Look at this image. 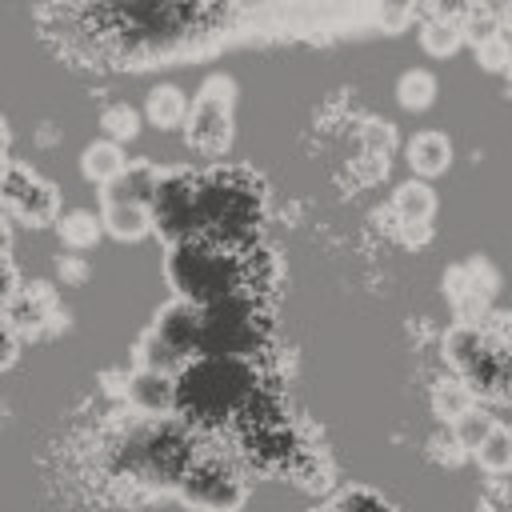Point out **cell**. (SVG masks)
Instances as JSON below:
<instances>
[{"label": "cell", "instance_id": "obj_17", "mask_svg": "<svg viewBox=\"0 0 512 512\" xmlns=\"http://www.w3.org/2000/svg\"><path fill=\"white\" fill-rule=\"evenodd\" d=\"M472 388H468V380H444V384H436V392H432V408H436V416H444V420H460L468 408H476L472 404Z\"/></svg>", "mask_w": 512, "mask_h": 512}, {"label": "cell", "instance_id": "obj_22", "mask_svg": "<svg viewBox=\"0 0 512 512\" xmlns=\"http://www.w3.org/2000/svg\"><path fill=\"white\" fill-rule=\"evenodd\" d=\"M416 4H420V0H376V16H380V24H384L388 32H400V28L416 16Z\"/></svg>", "mask_w": 512, "mask_h": 512}, {"label": "cell", "instance_id": "obj_11", "mask_svg": "<svg viewBox=\"0 0 512 512\" xmlns=\"http://www.w3.org/2000/svg\"><path fill=\"white\" fill-rule=\"evenodd\" d=\"M392 212L404 228H428L432 216H436V192L428 180H408L396 188L392 196Z\"/></svg>", "mask_w": 512, "mask_h": 512}, {"label": "cell", "instance_id": "obj_21", "mask_svg": "<svg viewBox=\"0 0 512 512\" xmlns=\"http://www.w3.org/2000/svg\"><path fill=\"white\" fill-rule=\"evenodd\" d=\"M100 128L112 136V140H136V132H140V116L128 108V104H112V108H104V116H100Z\"/></svg>", "mask_w": 512, "mask_h": 512}, {"label": "cell", "instance_id": "obj_6", "mask_svg": "<svg viewBox=\"0 0 512 512\" xmlns=\"http://www.w3.org/2000/svg\"><path fill=\"white\" fill-rule=\"evenodd\" d=\"M180 492H184L188 504L208 508V512H236L240 500H244V484H240V476L224 460H196V464H188V472L180 480Z\"/></svg>", "mask_w": 512, "mask_h": 512}, {"label": "cell", "instance_id": "obj_15", "mask_svg": "<svg viewBox=\"0 0 512 512\" xmlns=\"http://www.w3.org/2000/svg\"><path fill=\"white\" fill-rule=\"evenodd\" d=\"M396 100H400V108H408V112L432 108V100H436V76L424 72V68H408V72L396 80Z\"/></svg>", "mask_w": 512, "mask_h": 512}, {"label": "cell", "instance_id": "obj_10", "mask_svg": "<svg viewBox=\"0 0 512 512\" xmlns=\"http://www.w3.org/2000/svg\"><path fill=\"white\" fill-rule=\"evenodd\" d=\"M448 164H452V140L444 132H416L408 140V168L420 180H432V176L448 172Z\"/></svg>", "mask_w": 512, "mask_h": 512}, {"label": "cell", "instance_id": "obj_3", "mask_svg": "<svg viewBox=\"0 0 512 512\" xmlns=\"http://www.w3.org/2000/svg\"><path fill=\"white\" fill-rule=\"evenodd\" d=\"M256 192L248 184H240L236 176H208L200 180V232L216 244H232V240H244L252 228H256Z\"/></svg>", "mask_w": 512, "mask_h": 512}, {"label": "cell", "instance_id": "obj_14", "mask_svg": "<svg viewBox=\"0 0 512 512\" xmlns=\"http://www.w3.org/2000/svg\"><path fill=\"white\" fill-rule=\"evenodd\" d=\"M472 456H476V464H480L484 472H492V476L512 472V428L492 424V432L484 436V444H480Z\"/></svg>", "mask_w": 512, "mask_h": 512}, {"label": "cell", "instance_id": "obj_12", "mask_svg": "<svg viewBox=\"0 0 512 512\" xmlns=\"http://www.w3.org/2000/svg\"><path fill=\"white\" fill-rule=\"evenodd\" d=\"M128 168V160H124V148H120V140H112V136H104V140H96V144H88L84 148V156H80V172H84V180H92V184H112L120 172Z\"/></svg>", "mask_w": 512, "mask_h": 512}, {"label": "cell", "instance_id": "obj_7", "mask_svg": "<svg viewBox=\"0 0 512 512\" xmlns=\"http://www.w3.org/2000/svg\"><path fill=\"white\" fill-rule=\"evenodd\" d=\"M4 204L12 216L28 220V224H52L60 216V200H56V188L48 180H40L36 172L12 164L4 172Z\"/></svg>", "mask_w": 512, "mask_h": 512}, {"label": "cell", "instance_id": "obj_25", "mask_svg": "<svg viewBox=\"0 0 512 512\" xmlns=\"http://www.w3.org/2000/svg\"><path fill=\"white\" fill-rule=\"evenodd\" d=\"M496 12H500V24H504V32H512V0H500V4H496Z\"/></svg>", "mask_w": 512, "mask_h": 512}, {"label": "cell", "instance_id": "obj_1", "mask_svg": "<svg viewBox=\"0 0 512 512\" xmlns=\"http://www.w3.org/2000/svg\"><path fill=\"white\" fill-rule=\"evenodd\" d=\"M176 388H180L176 408L188 420H220L252 396V372L244 368L240 356H204L196 364H184Z\"/></svg>", "mask_w": 512, "mask_h": 512}, {"label": "cell", "instance_id": "obj_19", "mask_svg": "<svg viewBox=\"0 0 512 512\" xmlns=\"http://www.w3.org/2000/svg\"><path fill=\"white\" fill-rule=\"evenodd\" d=\"M492 416L488 412H480V408H468L460 420H452V436H456V444L464 448V452H476L480 444H484V436L492 432Z\"/></svg>", "mask_w": 512, "mask_h": 512}, {"label": "cell", "instance_id": "obj_16", "mask_svg": "<svg viewBox=\"0 0 512 512\" xmlns=\"http://www.w3.org/2000/svg\"><path fill=\"white\" fill-rule=\"evenodd\" d=\"M460 40H464L460 20H444V16H432L420 32V44H424L428 56H452L460 48Z\"/></svg>", "mask_w": 512, "mask_h": 512}, {"label": "cell", "instance_id": "obj_13", "mask_svg": "<svg viewBox=\"0 0 512 512\" xmlns=\"http://www.w3.org/2000/svg\"><path fill=\"white\" fill-rule=\"evenodd\" d=\"M188 96L176 88V84H160L148 92V104H144V116L156 124V128H176L188 120Z\"/></svg>", "mask_w": 512, "mask_h": 512}, {"label": "cell", "instance_id": "obj_8", "mask_svg": "<svg viewBox=\"0 0 512 512\" xmlns=\"http://www.w3.org/2000/svg\"><path fill=\"white\" fill-rule=\"evenodd\" d=\"M124 400H128L132 412L160 420V416H168L176 408L180 388H176V376L164 372V368H136L128 376V384H124Z\"/></svg>", "mask_w": 512, "mask_h": 512}, {"label": "cell", "instance_id": "obj_4", "mask_svg": "<svg viewBox=\"0 0 512 512\" xmlns=\"http://www.w3.org/2000/svg\"><path fill=\"white\" fill-rule=\"evenodd\" d=\"M184 124H188V144H192V148H200V152H208V156L224 152L228 140H232V80L212 76V80L196 92V100H192Z\"/></svg>", "mask_w": 512, "mask_h": 512}, {"label": "cell", "instance_id": "obj_18", "mask_svg": "<svg viewBox=\"0 0 512 512\" xmlns=\"http://www.w3.org/2000/svg\"><path fill=\"white\" fill-rule=\"evenodd\" d=\"M56 228H60V240L68 248H92L96 236L104 232V220H96L92 212H68L56 220Z\"/></svg>", "mask_w": 512, "mask_h": 512}, {"label": "cell", "instance_id": "obj_23", "mask_svg": "<svg viewBox=\"0 0 512 512\" xmlns=\"http://www.w3.org/2000/svg\"><path fill=\"white\" fill-rule=\"evenodd\" d=\"M476 60H480L488 72H500V68H508V64H512V52H508V44H504L500 36H492V40L476 44Z\"/></svg>", "mask_w": 512, "mask_h": 512}, {"label": "cell", "instance_id": "obj_9", "mask_svg": "<svg viewBox=\"0 0 512 512\" xmlns=\"http://www.w3.org/2000/svg\"><path fill=\"white\" fill-rule=\"evenodd\" d=\"M100 220H104V232L116 240H140L144 232L156 228L148 200H104Z\"/></svg>", "mask_w": 512, "mask_h": 512}, {"label": "cell", "instance_id": "obj_20", "mask_svg": "<svg viewBox=\"0 0 512 512\" xmlns=\"http://www.w3.org/2000/svg\"><path fill=\"white\" fill-rule=\"evenodd\" d=\"M460 28H464V36L472 40V44H484V40H492V36H500V12L496 8H468L464 12V20H460Z\"/></svg>", "mask_w": 512, "mask_h": 512}, {"label": "cell", "instance_id": "obj_24", "mask_svg": "<svg viewBox=\"0 0 512 512\" xmlns=\"http://www.w3.org/2000/svg\"><path fill=\"white\" fill-rule=\"evenodd\" d=\"M336 512H388V508H384L372 492H360V488H356V492H344V496H340Z\"/></svg>", "mask_w": 512, "mask_h": 512}, {"label": "cell", "instance_id": "obj_2", "mask_svg": "<svg viewBox=\"0 0 512 512\" xmlns=\"http://www.w3.org/2000/svg\"><path fill=\"white\" fill-rule=\"evenodd\" d=\"M168 284L176 288V296L196 300V304H212L232 296L236 288H244V264L224 252L216 240H180L168 252Z\"/></svg>", "mask_w": 512, "mask_h": 512}, {"label": "cell", "instance_id": "obj_5", "mask_svg": "<svg viewBox=\"0 0 512 512\" xmlns=\"http://www.w3.org/2000/svg\"><path fill=\"white\" fill-rule=\"evenodd\" d=\"M152 220L172 244L192 240L200 232V180L188 172H164L152 196Z\"/></svg>", "mask_w": 512, "mask_h": 512}, {"label": "cell", "instance_id": "obj_26", "mask_svg": "<svg viewBox=\"0 0 512 512\" xmlns=\"http://www.w3.org/2000/svg\"><path fill=\"white\" fill-rule=\"evenodd\" d=\"M332 512H336V508H332Z\"/></svg>", "mask_w": 512, "mask_h": 512}]
</instances>
